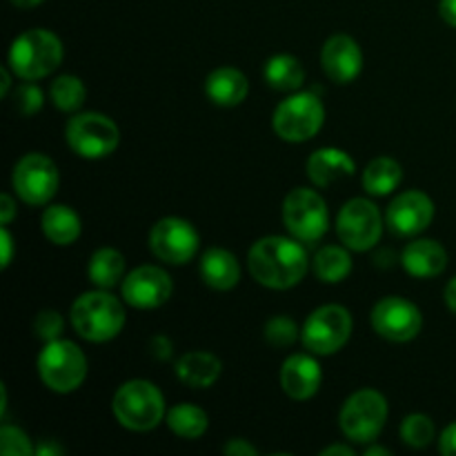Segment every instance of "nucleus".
I'll return each mask as SVG.
<instances>
[{"label": "nucleus", "instance_id": "1", "mask_svg": "<svg viewBox=\"0 0 456 456\" xmlns=\"http://www.w3.org/2000/svg\"><path fill=\"white\" fill-rule=\"evenodd\" d=\"M307 265V252L294 236H263L248 252L249 274L270 289H289L298 285Z\"/></svg>", "mask_w": 456, "mask_h": 456}, {"label": "nucleus", "instance_id": "2", "mask_svg": "<svg viewBox=\"0 0 456 456\" xmlns=\"http://www.w3.org/2000/svg\"><path fill=\"white\" fill-rule=\"evenodd\" d=\"M71 325L89 343H107L125 328L123 303L107 289L85 292L71 303Z\"/></svg>", "mask_w": 456, "mask_h": 456}, {"label": "nucleus", "instance_id": "3", "mask_svg": "<svg viewBox=\"0 0 456 456\" xmlns=\"http://www.w3.org/2000/svg\"><path fill=\"white\" fill-rule=\"evenodd\" d=\"M111 412L127 430L150 432L165 419V396L151 381L132 379L116 390Z\"/></svg>", "mask_w": 456, "mask_h": 456}, {"label": "nucleus", "instance_id": "4", "mask_svg": "<svg viewBox=\"0 0 456 456\" xmlns=\"http://www.w3.org/2000/svg\"><path fill=\"white\" fill-rule=\"evenodd\" d=\"M62 62V43L49 29H27L9 49V67L22 80H38L58 69Z\"/></svg>", "mask_w": 456, "mask_h": 456}, {"label": "nucleus", "instance_id": "5", "mask_svg": "<svg viewBox=\"0 0 456 456\" xmlns=\"http://www.w3.org/2000/svg\"><path fill=\"white\" fill-rule=\"evenodd\" d=\"M87 356L76 343L56 341L45 343L38 354V374L40 381L58 395H69L78 390L87 379Z\"/></svg>", "mask_w": 456, "mask_h": 456}, {"label": "nucleus", "instance_id": "6", "mask_svg": "<svg viewBox=\"0 0 456 456\" xmlns=\"http://www.w3.org/2000/svg\"><path fill=\"white\" fill-rule=\"evenodd\" d=\"M387 421V401L377 390H359L343 403L338 426L352 444L370 445L379 439Z\"/></svg>", "mask_w": 456, "mask_h": 456}, {"label": "nucleus", "instance_id": "7", "mask_svg": "<svg viewBox=\"0 0 456 456\" xmlns=\"http://www.w3.org/2000/svg\"><path fill=\"white\" fill-rule=\"evenodd\" d=\"M325 123V107L316 94L294 92L274 110L276 136L288 142H305L321 132Z\"/></svg>", "mask_w": 456, "mask_h": 456}, {"label": "nucleus", "instance_id": "8", "mask_svg": "<svg viewBox=\"0 0 456 456\" xmlns=\"http://www.w3.org/2000/svg\"><path fill=\"white\" fill-rule=\"evenodd\" d=\"M65 141L80 159L98 160L114 154L120 142V129L110 116L85 111L69 118L65 127Z\"/></svg>", "mask_w": 456, "mask_h": 456}, {"label": "nucleus", "instance_id": "9", "mask_svg": "<svg viewBox=\"0 0 456 456\" xmlns=\"http://www.w3.org/2000/svg\"><path fill=\"white\" fill-rule=\"evenodd\" d=\"M283 223L297 240L316 243L330 227L328 203L319 191L297 187L283 200Z\"/></svg>", "mask_w": 456, "mask_h": 456}, {"label": "nucleus", "instance_id": "10", "mask_svg": "<svg viewBox=\"0 0 456 456\" xmlns=\"http://www.w3.org/2000/svg\"><path fill=\"white\" fill-rule=\"evenodd\" d=\"M352 337V314L343 305H321L303 325V346L316 356L337 354Z\"/></svg>", "mask_w": 456, "mask_h": 456}, {"label": "nucleus", "instance_id": "11", "mask_svg": "<svg viewBox=\"0 0 456 456\" xmlns=\"http://www.w3.org/2000/svg\"><path fill=\"white\" fill-rule=\"evenodd\" d=\"M383 216L368 199H352L337 216V234L352 252H368L381 240Z\"/></svg>", "mask_w": 456, "mask_h": 456}, {"label": "nucleus", "instance_id": "12", "mask_svg": "<svg viewBox=\"0 0 456 456\" xmlns=\"http://www.w3.org/2000/svg\"><path fill=\"white\" fill-rule=\"evenodd\" d=\"M58 183L56 163L40 151L25 154L13 165L12 187L27 205H47L56 196Z\"/></svg>", "mask_w": 456, "mask_h": 456}, {"label": "nucleus", "instance_id": "13", "mask_svg": "<svg viewBox=\"0 0 456 456\" xmlns=\"http://www.w3.org/2000/svg\"><path fill=\"white\" fill-rule=\"evenodd\" d=\"M199 232L190 221L178 216L160 218L150 232V249L159 261L167 265H185L196 256Z\"/></svg>", "mask_w": 456, "mask_h": 456}, {"label": "nucleus", "instance_id": "14", "mask_svg": "<svg viewBox=\"0 0 456 456\" xmlns=\"http://www.w3.org/2000/svg\"><path fill=\"white\" fill-rule=\"evenodd\" d=\"M372 328L379 337L392 343H408L419 337L423 314L412 301L403 297H386L372 307Z\"/></svg>", "mask_w": 456, "mask_h": 456}, {"label": "nucleus", "instance_id": "15", "mask_svg": "<svg viewBox=\"0 0 456 456\" xmlns=\"http://www.w3.org/2000/svg\"><path fill=\"white\" fill-rule=\"evenodd\" d=\"M172 292V276L156 265L136 267L120 283V294H123L125 303L136 310H156L169 301Z\"/></svg>", "mask_w": 456, "mask_h": 456}, {"label": "nucleus", "instance_id": "16", "mask_svg": "<svg viewBox=\"0 0 456 456\" xmlns=\"http://www.w3.org/2000/svg\"><path fill=\"white\" fill-rule=\"evenodd\" d=\"M432 218H435V203L430 196L419 190H408L387 205L386 225L395 236L408 239L428 230Z\"/></svg>", "mask_w": 456, "mask_h": 456}, {"label": "nucleus", "instance_id": "17", "mask_svg": "<svg viewBox=\"0 0 456 456\" xmlns=\"http://www.w3.org/2000/svg\"><path fill=\"white\" fill-rule=\"evenodd\" d=\"M321 65L332 83L347 85L363 69V52L352 36L334 34L321 49Z\"/></svg>", "mask_w": 456, "mask_h": 456}, {"label": "nucleus", "instance_id": "18", "mask_svg": "<svg viewBox=\"0 0 456 456\" xmlns=\"http://www.w3.org/2000/svg\"><path fill=\"white\" fill-rule=\"evenodd\" d=\"M281 387L294 401H307L319 392L323 372L314 356L292 354L283 361L279 374Z\"/></svg>", "mask_w": 456, "mask_h": 456}, {"label": "nucleus", "instance_id": "19", "mask_svg": "<svg viewBox=\"0 0 456 456\" xmlns=\"http://www.w3.org/2000/svg\"><path fill=\"white\" fill-rule=\"evenodd\" d=\"M401 265L414 279H435L448 267V252L436 240L419 239L403 249Z\"/></svg>", "mask_w": 456, "mask_h": 456}, {"label": "nucleus", "instance_id": "20", "mask_svg": "<svg viewBox=\"0 0 456 456\" xmlns=\"http://www.w3.org/2000/svg\"><path fill=\"white\" fill-rule=\"evenodd\" d=\"M354 172L356 163L352 156L338 147H323L307 159V176L316 187H323V190L354 176Z\"/></svg>", "mask_w": 456, "mask_h": 456}, {"label": "nucleus", "instance_id": "21", "mask_svg": "<svg viewBox=\"0 0 456 456\" xmlns=\"http://www.w3.org/2000/svg\"><path fill=\"white\" fill-rule=\"evenodd\" d=\"M205 94L218 107H236L248 98L249 83L236 67H218L205 80Z\"/></svg>", "mask_w": 456, "mask_h": 456}, {"label": "nucleus", "instance_id": "22", "mask_svg": "<svg viewBox=\"0 0 456 456\" xmlns=\"http://www.w3.org/2000/svg\"><path fill=\"white\" fill-rule=\"evenodd\" d=\"M200 279L216 292H227L240 281V265L232 252L223 248H209L200 258Z\"/></svg>", "mask_w": 456, "mask_h": 456}, {"label": "nucleus", "instance_id": "23", "mask_svg": "<svg viewBox=\"0 0 456 456\" xmlns=\"http://www.w3.org/2000/svg\"><path fill=\"white\" fill-rule=\"evenodd\" d=\"M221 359L214 356L212 352H185L176 363V377L181 379L187 387H199V390L212 387L214 383L218 381V377H221Z\"/></svg>", "mask_w": 456, "mask_h": 456}, {"label": "nucleus", "instance_id": "24", "mask_svg": "<svg viewBox=\"0 0 456 456\" xmlns=\"http://www.w3.org/2000/svg\"><path fill=\"white\" fill-rule=\"evenodd\" d=\"M40 225H43V234L47 236L49 243L61 245V248L76 243L80 230H83L80 216L69 205H49L43 212Z\"/></svg>", "mask_w": 456, "mask_h": 456}, {"label": "nucleus", "instance_id": "25", "mask_svg": "<svg viewBox=\"0 0 456 456\" xmlns=\"http://www.w3.org/2000/svg\"><path fill=\"white\" fill-rule=\"evenodd\" d=\"M265 83L276 92H298L305 83V69L301 61L289 53H276L265 62Z\"/></svg>", "mask_w": 456, "mask_h": 456}, {"label": "nucleus", "instance_id": "26", "mask_svg": "<svg viewBox=\"0 0 456 456\" xmlns=\"http://www.w3.org/2000/svg\"><path fill=\"white\" fill-rule=\"evenodd\" d=\"M87 276L96 288L111 289L125 279V256L114 248H101L92 254Z\"/></svg>", "mask_w": 456, "mask_h": 456}, {"label": "nucleus", "instance_id": "27", "mask_svg": "<svg viewBox=\"0 0 456 456\" xmlns=\"http://www.w3.org/2000/svg\"><path fill=\"white\" fill-rule=\"evenodd\" d=\"M403 181V167L390 156H379L370 160L363 172V190L370 196H387Z\"/></svg>", "mask_w": 456, "mask_h": 456}, {"label": "nucleus", "instance_id": "28", "mask_svg": "<svg viewBox=\"0 0 456 456\" xmlns=\"http://www.w3.org/2000/svg\"><path fill=\"white\" fill-rule=\"evenodd\" d=\"M312 272L323 283H341L352 272V256L346 248L338 245H325L314 254Z\"/></svg>", "mask_w": 456, "mask_h": 456}, {"label": "nucleus", "instance_id": "29", "mask_svg": "<svg viewBox=\"0 0 456 456\" xmlns=\"http://www.w3.org/2000/svg\"><path fill=\"white\" fill-rule=\"evenodd\" d=\"M165 421H167L169 430H172L174 435L187 441L200 439L209 428V419L208 414H205V410H200L199 405L191 403L174 405L167 412V417H165Z\"/></svg>", "mask_w": 456, "mask_h": 456}, {"label": "nucleus", "instance_id": "30", "mask_svg": "<svg viewBox=\"0 0 456 456\" xmlns=\"http://www.w3.org/2000/svg\"><path fill=\"white\" fill-rule=\"evenodd\" d=\"M49 96H52V102L58 110L71 114V111H78L83 107L85 98H87V89H85L83 80L78 76L62 74L49 87Z\"/></svg>", "mask_w": 456, "mask_h": 456}, {"label": "nucleus", "instance_id": "31", "mask_svg": "<svg viewBox=\"0 0 456 456\" xmlns=\"http://www.w3.org/2000/svg\"><path fill=\"white\" fill-rule=\"evenodd\" d=\"M435 423H432V419L426 417V414H410V417H405L403 423H401V439H403V444L410 445V448H428V445L435 441Z\"/></svg>", "mask_w": 456, "mask_h": 456}, {"label": "nucleus", "instance_id": "32", "mask_svg": "<svg viewBox=\"0 0 456 456\" xmlns=\"http://www.w3.org/2000/svg\"><path fill=\"white\" fill-rule=\"evenodd\" d=\"M298 337H301L298 325L289 316H272L265 323V341L279 350L281 347H292L298 341Z\"/></svg>", "mask_w": 456, "mask_h": 456}, {"label": "nucleus", "instance_id": "33", "mask_svg": "<svg viewBox=\"0 0 456 456\" xmlns=\"http://www.w3.org/2000/svg\"><path fill=\"white\" fill-rule=\"evenodd\" d=\"M0 452L3 456H31L36 448L31 445L29 436L16 426H3L0 428Z\"/></svg>", "mask_w": 456, "mask_h": 456}, {"label": "nucleus", "instance_id": "34", "mask_svg": "<svg viewBox=\"0 0 456 456\" xmlns=\"http://www.w3.org/2000/svg\"><path fill=\"white\" fill-rule=\"evenodd\" d=\"M45 105V96L43 89L34 83H25L16 89L13 94V107L20 111L22 116H34L43 110Z\"/></svg>", "mask_w": 456, "mask_h": 456}, {"label": "nucleus", "instance_id": "35", "mask_svg": "<svg viewBox=\"0 0 456 456\" xmlns=\"http://www.w3.org/2000/svg\"><path fill=\"white\" fill-rule=\"evenodd\" d=\"M62 328H65V321H62V316L56 310H43L34 319L36 338H40L45 343L61 338Z\"/></svg>", "mask_w": 456, "mask_h": 456}, {"label": "nucleus", "instance_id": "36", "mask_svg": "<svg viewBox=\"0 0 456 456\" xmlns=\"http://www.w3.org/2000/svg\"><path fill=\"white\" fill-rule=\"evenodd\" d=\"M150 352L154 359L167 361L172 356V341L167 337H163V334H156L150 341Z\"/></svg>", "mask_w": 456, "mask_h": 456}, {"label": "nucleus", "instance_id": "37", "mask_svg": "<svg viewBox=\"0 0 456 456\" xmlns=\"http://www.w3.org/2000/svg\"><path fill=\"white\" fill-rule=\"evenodd\" d=\"M223 452L230 456H256L258 450L245 439H232L223 445Z\"/></svg>", "mask_w": 456, "mask_h": 456}, {"label": "nucleus", "instance_id": "38", "mask_svg": "<svg viewBox=\"0 0 456 456\" xmlns=\"http://www.w3.org/2000/svg\"><path fill=\"white\" fill-rule=\"evenodd\" d=\"M439 452L445 456H456V421L450 423L439 436Z\"/></svg>", "mask_w": 456, "mask_h": 456}, {"label": "nucleus", "instance_id": "39", "mask_svg": "<svg viewBox=\"0 0 456 456\" xmlns=\"http://www.w3.org/2000/svg\"><path fill=\"white\" fill-rule=\"evenodd\" d=\"M0 248H3V261H0V267H3V270H7L9 263H12V256H13V239H12V234H9L7 227H3V230H0Z\"/></svg>", "mask_w": 456, "mask_h": 456}, {"label": "nucleus", "instance_id": "40", "mask_svg": "<svg viewBox=\"0 0 456 456\" xmlns=\"http://www.w3.org/2000/svg\"><path fill=\"white\" fill-rule=\"evenodd\" d=\"M13 216H16V200L9 194H3L0 196V223L9 225L13 221Z\"/></svg>", "mask_w": 456, "mask_h": 456}, {"label": "nucleus", "instance_id": "41", "mask_svg": "<svg viewBox=\"0 0 456 456\" xmlns=\"http://www.w3.org/2000/svg\"><path fill=\"white\" fill-rule=\"evenodd\" d=\"M439 13L448 25L456 27V0H441L439 3Z\"/></svg>", "mask_w": 456, "mask_h": 456}, {"label": "nucleus", "instance_id": "42", "mask_svg": "<svg viewBox=\"0 0 456 456\" xmlns=\"http://www.w3.org/2000/svg\"><path fill=\"white\" fill-rule=\"evenodd\" d=\"M62 452H65V450H62L58 444H53V441H43V444L36 448V454L40 456H61Z\"/></svg>", "mask_w": 456, "mask_h": 456}, {"label": "nucleus", "instance_id": "43", "mask_svg": "<svg viewBox=\"0 0 456 456\" xmlns=\"http://www.w3.org/2000/svg\"><path fill=\"white\" fill-rule=\"evenodd\" d=\"M444 297H445V305L450 307V312H452V314H456V276L454 279H450V283L445 285Z\"/></svg>", "mask_w": 456, "mask_h": 456}, {"label": "nucleus", "instance_id": "44", "mask_svg": "<svg viewBox=\"0 0 456 456\" xmlns=\"http://www.w3.org/2000/svg\"><path fill=\"white\" fill-rule=\"evenodd\" d=\"M321 454L323 456H354V450L347 448V445L334 444V445H330V448L321 450Z\"/></svg>", "mask_w": 456, "mask_h": 456}, {"label": "nucleus", "instance_id": "45", "mask_svg": "<svg viewBox=\"0 0 456 456\" xmlns=\"http://www.w3.org/2000/svg\"><path fill=\"white\" fill-rule=\"evenodd\" d=\"M12 67H3L0 76H3V83H0V96H7L9 94V85H12V74H9Z\"/></svg>", "mask_w": 456, "mask_h": 456}, {"label": "nucleus", "instance_id": "46", "mask_svg": "<svg viewBox=\"0 0 456 456\" xmlns=\"http://www.w3.org/2000/svg\"><path fill=\"white\" fill-rule=\"evenodd\" d=\"M40 3H43V0H12L13 7H18V9H34V7H38Z\"/></svg>", "mask_w": 456, "mask_h": 456}, {"label": "nucleus", "instance_id": "47", "mask_svg": "<svg viewBox=\"0 0 456 456\" xmlns=\"http://www.w3.org/2000/svg\"><path fill=\"white\" fill-rule=\"evenodd\" d=\"M365 456H392V452L387 448H381V445H370L365 450Z\"/></svg>", "mask_w": 456, "mask_h": 456}]
</instances>
